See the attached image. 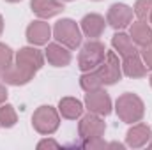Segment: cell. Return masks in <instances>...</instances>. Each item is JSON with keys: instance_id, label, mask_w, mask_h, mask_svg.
Here are the masks:
<instances>
[{"instance_id": "603a6c76", "label": "cell", "mask_w": 152, "mask_h": 150, "mask_svg": "<svg viewBox=\"0 0 152 150\" xmlns=\"http://www.w3.org/2000/svg\"><path fill=\"white\" fill-rule=\"evenodd\" d=\"M12 58H14L12 57V50L9 46H5V44L0 42V69L2 71L9 69L12 66Z\"/></svg>"}, {"instance_id": "7c38bea8", "label": "cell", "mask_w": 152, "mask_h": 150, "mask_svg": "<svg viewBox=\"0 0 152 150\" xmlns=\"http://www.w3.org/2000/svg\"><path fill=\"white\" fill-rule=\"evenodd\" d=\"M51 37V27L42 21H32L28 27H27V41L32 44V46H42V44H48V41Z\"/></svg>"}, {"instance_id": "3957f363", "label": "cell", "mask_w": 152, "mask_h": 150, "mask_svg": "<svg viewBox=\"0 0 152 150\" xmlns=\"http://www.w3.org/2000/svg\"><path fill=\"white\" fill-rule=\"evenodd\" d=\"M104 55H106V48L103 42L92 39L88 41L87 44H83L81 51H80V57H78V67L87 73V71H94L101 66V62L104 60Z\"/></svg>"}, {"instance_id": "8992f818", "label": "cell", "mask_w": 152, "mask_h": 150, "mask_svg": "<svg viewBox=\"0 0 152 150\" xmlns=\"http://www.w3.org/2000/svg\"><path fill=\"white\" fill-rule=\"evenodd\" d=\"M96 71L101 76L103 85H115L117 81H120V78H122V64L118 62L117 53L115 51H106L104 60L101 62V66Z\"/></svg>"}, {"instance_id": "d6986e66", "label": "cell", "mask_w": 152, "mask_h": 150, "mask_svg": "<svg viewBox=\"0 0 152 150\" xmlns=\"http://www.w3.org/2000/svg\"><path fill=\"white\" fill-rule=\"evenodd\" d=\"M58 113L67 120H76L83 113V104L75 97H62L58 103Z\"/></svg>"}, {"instance_id": "4dcf8cb0", "label": "cell", "mask_w": 152, "mask_h": 150, "mask_svg": "<svg viewBox=\"0 0 152 150\" xmlns=\"http://www.w3.org/2000/svg\"><path fill=\"white\" fill-rule=\"evenodd\" d=\"M151 87H152V76H151Z\"/></svg>"}, {"instance_id": "1f68e13d", "label": "cell", "mask_w": 152, "mask_h": 150, "mask_svg": "<svg viewBox=\"0 0 152 150\" xmlns=\"http://www.w3.org/2000/svg\"><path fill=\"white\" fill-rule=\"evenodd\" d=\"M62 2H71V0H62Z\"/></svg>"}, {"instance_id": "e0dca14e", "label": "cell", "mask_w": 152, "mask_h": 150, "mask_svg": "<svg viewBox=\"0 0 152 150\" xmlns=\"http://www.w3.org/2000/svg\"><path fill=\"white\" fill-rule=\"evenodd\" d=\"M112 46H113V50L122 57V58L138 53V51H136V44L133 42L131 36H127V34H124V32H117L113 37H112Z\"/></svg>"}, {"instance_id": "ffe728a7", "label": "cell", "mask_w": 152, "mask_h": 150, "mask_svg": "<svg viewBox=\"0 0 152 150\" xmlns=\"http://www.w3.org/2000/svg\"><path fill=\"white\" fill-rule=\"evenodd\" d=\"M80 85L85 92H94V90H99L103 88V81H101V76L97 74V71H87L83 73L80 78Z\"/></svg>"}, {"instance_id": "9a60e30c", "label": "cell", "mask_w": 152, "mask_h": 150, "mask_svg": "<svg viewBox=\"0 0 152 150\" xmlns=\"http://www.w3.org/2000/svg\"><path fill=\"white\" fill-rule=\"evenodd\" d=\"M122 73L127 78H133V79L134 78H143V76L147 74V67H145L143 60L140 58V55L134 53V55H129V57L124 58V62H122Z\"/></svg>"}, {"instance_id": "6da1fadb", "label": "cell", "mask_w": 152, "mask_h": 150, "mask_svg": "<svg viewBox=\"0 0 152 150\" xmlns=\"http://www.w3.org/2000/svg\"><path fill=\"white\" fill-rule=\"evenodd\" d=\"M115 111L118 115V118L126 124H136L143 118L145 115V106L143 101L131 92L122 94L117 101H115Z\"/></svg>"}, {"instance_id": "2e32d148", "label": "cell", "mask_w": 152, "mask_h": 150, "mask_svg": "<svg viewBox=\"0 0 152 150\" xmlns=\"http://www.w3.org/2000/svg\"><path fill=\"white\" fill-rule=\"evenodd\" d=\"M129 36L133 39V42L136 44V46H145V44H149L152 42V28L149 27V23L147 21H134V23H131V27H129Z\"/></svg>"}, {"instance_id": "836d02e7", "label": "cell", "mask_w": 152, "mask_h": 150, "mask_svg": "<svg viewBox=\"0 0 152 150\" xmlns=\"http://www.w3.org/2000/svg\"><path fill=\"white\" fill-rule=\"evenodd\" d=\"M0 76H2V69H0Z\"/></svg>"}, {"instance_id": "83f0119b", "label": "cell", "mask_w": 152, "mask_h": 150, "mask_svg": "<svg viewBox=\"0 0 152 150\" xmlns=\"http://www.w3.org/2000/svg\"><path fill=\"white\" fill-rule=\"evenodd\" d=\"M2 30H4V18H2V14H0V36H2Z\"/></svg>"}, {"instance_id": "f1b7e54d", "label": "cell", "mask_w": 152, "mask_h": 150, "mask_svg": "<svg viewBox=\"0 0 152 150\" xmlns=\"http://www.w3.org/2000/svg\"><path fill=\"white\" fill-rule=\"evenodd\" d=\"M5 2H11V4H16V2H21V0H5Z\"/></svg>"}, {"instance_id": "277c9868", "label": "cell", "mask_w": 152, "mask_h": 150, "mask_svg": "<svg viewBox=\"0 0 152 150\" xmlns=\"http://www.w3.org/2000/svg\"><path fill=\"white\" fill-rule=\"evenodd\" d=\"M32 125H34V129L39 134H44V136L53 134L60 125L58 111L53 106H46V104L39 106L32 115Z\"/></svg>"}, {"instance_id": "44dd1931", "label": "cell", "mask_w": 152, "mask_h": 150, "mask_svg": "<svg viewBox=\"0 0 152 150\" xmlns=\"http://www.w3.org/2000/svg\"><path fill=\"white\" fill-rule=\"evenodd\" d=\"M18 122V115H16V110L14 106L11 104H0V127L4 129H11L14 127Z\"/></svg>"}, {"instance_id": "7402d4cb", "label": "cell", "mask_w": 152, "mask_h": 150, "mask_svg": "<svg viewBox=\"0 0 152 150\" xmlns=\"http://www.w3.org/2000/svg\"><path fill=\"white\" fill-rule=\"evenodd\" d=\"M133 11L140 21H149L152 14V0H136Z\"/></svg>"}, {"instance_id": "7a4b0ae2", "label": "cell", "mask_w": 152, "mask_h": 150, "mask_svg": "<svg viewBox=\"0 0 152 150\" xmlns=\"http://www.w3.org/2000/svg\"><path fill=\"white\" fill-rule=\"evenodd\" d=\"M53 37L57 39V42L64 44L69 50H76L81 44V28L78 27L75 20L71 18H64L58 20L53 27Z\"/></svg>"}, {"instance_id": "d4e9b609", "label": "cell", "mask_w": 152, "mask_h": 150, "mask_svg": "<svg viewBox=\"0 0 152 150\" xmlns=\"http://www.w3.org/2000/svg\"><path fill=\"white\" fill-rule=\"evenodd\" d=\"M83 147L85 149H108V143L103 141V138H96V140H88V141H83Z\"/></svg>"}, {"instance_id": "d6a6232c", "label": "cell", "mask_w": 152, "mask_h": 150, "mask_svg": "<svg viewBox=\"0 0 152 150\" xmlns=\"http://www.w3.org/2000/svg\"><path fill=\"white\" fill-rule=\"evenodd\" d=\"M149 147H151V149H152V143H149Z\"/></svg>"}, {"instance_id": "5bb4252c", "label": "cell", "mask_w": 152, "mask_h": 150, "mask_svg": "<svg viewBox=\"0 0 152 150\" xmlns=\"http://www.w3.org/2000/svg\"><path fill=\"white\" fill-rule=\"evenodd\" d=\"M81 25V32L90 39H97L103 36L104 28H106V21L101 14H96V12H90L87 16H83V20L80 21Z\"/></svg>"}, {"instance_id": "484cf974", "label": "cell", "mask_w": 152, "mask_h": 150, "mask_svg": "<svg viewBox=\"0 0 152 150\" xmlns=\"http://www.w3.org/2000/svg\"><path fill=\"white\" fill-rule=\"evenodd\" d=\"M37 149H60V143L55 141V140H42L37 143Z\"/></svg>"}, {"instance_id": "52a82bcc", "label": "cell", "mask_w": 152, "mask_h": 150, "mask_svg": "<svg viewBox=\"0 0 152 150\" xmlns=\"http://www.w3.org/2000/svg\"><path fill=\"white\" fill-rule=\"evenodd\" d=\"M16 62V66L18 67H21V69H25L27 73H30V74H36L39 69L44 66V55L39 51L37 48H34V46H25V48H21L18 53H16V58H14Z\"/></svg>"}, {"instance_id": "ac0fdd59", "label": "cell", "mask_w": 152, "mask_h": 150, "mask_svg": "<svg viewBox=\"0 0 152 150\" xmlns=\"http://www.w3.org/2000/svg\"><path fill=\"white\" fill-rule=\"evenodd\" d=\"M32 78H34V74L27 73L25 69L18 67L16 64H12V66H11L9 69H5V71H2V79H4L7 85H14V87H18V85H27Z\"/></svg>"}, {"instance_id": "30bf717a", "label": "cell", "mask_w": 152, "mask_h": 150, "mask_svg": "<svg viewBox=\"0 0 152 150\" xmlns=\"http://www.w3.org/2000/svg\"><path fill=\"white\" fill-rule=\"evenodd\" d=\"M152 138V129L147 124H134L126 134V145L131 149H142L149 145Z\"/></svg>"}, {"instance_id": "5b68a950", "label": "cell", "mask_w": 152, "mask_h": 150, "mask_svg": "<svg viewBox=\"0 0 152 150\" xmlns=\"http://www.w3.org/2000/svg\"><path fill=\"white\" fill-rule=\"evenodd\" d=\"M106 131V124L104 120L96 115V113H90L81 117L80 118V124H78V134L83 141H88V140H96V138H103Z\"/></svg>"}, {"instance_id": "9c48e42d", "label": "cell", "mask_w": 152, "mask_h": 150, "mask_svg": "<svg viewBox=\"0 0 152 150\" xmlns=\"http://www.w3.org/2000/svg\"><path fill=\"white\" fill-rule=\"evenodd\" d=\"M85 108L90 113H96L99 117H106V115L112 113V99L103 88L94 90V92H87V95H85Z\"/></svg>"}, {"instance_id": "cb8c5ba5", "label": "cell", "mask_w": 152, "mask_h": 150, "mask_svg": "<svg viewBox=\"0 0 152 150\" xmlns=\"http://www.w3.org/2000/svg\"><path fill=\"white\" fill-rule=\"evenodd\" d=\"M142 60L147 69H152V42L142 46Z\"/></svg>"}, {"instance_id": "4316f807", "label": "cell", "mask_w": 152, "mask_h": 150, "mask_svg": "<svg viewBox=\"0 0 152 150\" xmlns=\"http://www.w3.org/2000/svg\"><path fill=\"white\" fill-rule=\"evenodd\" d=\"M5 99H7V88L4 85H0V104H4Z\"/></svg>"}, {"instance_id": "ba28073f", "label": "cell", "mask_w": 152, "mask_h": 150, "mask_svg": "<svg viewBox=\"0 0 152 150\" xmlns=\"http://www.w3.org/2000/svg\"><path fill=\"white\" fill-rule=\"evenodd\" d=\"M133 14H134L133 7H129L126 4H113L108 9L106 23L115 30H124L126 27H129L133 23Z\"/></svg>"}, {"instance_id": "8fae6325", "label": "cell", "mask_w": 152, "mask_h": 150, "mask_svg": "<svg viewBox=\"0 0 152 150\" xmlns=\"http://www.w3.org/2000/svg\"><path fill=\"white\" fill-rule=\"evenodd\" d=\"M44 51H46L44 53L46 60L55 67H66L71 64V58H73L71 51H69V48H66L60 42H50Z\"/></svg>"}, {"instance_id": "f546056e", "label": "cell", "mask_w": 152, "mask_h": 150, "mask_svg": "<svg viewBox=\"0 0 152 150\" xmlns=\"http://www.w3.org/2000/svg\"><path fill=\"white\" fill-rule=\"evenodd\" d=\"M149 21H151V23H152V14H151V20H149Z\"/></svg>"}, {"instance_id": "4fadbf2b", "label": "cell", "mask_w": 152, "mask_h": 150, "mask_svg": "<svg viewBox=\"0 0 152 150\" xmlns=\"http://www.w3.org/2000/svg\"><path fill=\"white\" fill-rule=\"evenodd\" d=\"M30 7L34 14H37L42 20H48L64 11V2L62 0H30Z\"/></svg>"}]
</instances>
